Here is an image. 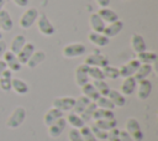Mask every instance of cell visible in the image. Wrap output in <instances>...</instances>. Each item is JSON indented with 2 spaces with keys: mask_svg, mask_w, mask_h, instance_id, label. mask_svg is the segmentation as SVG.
Segmentation results:
<instances>
[{
  "mask_svg": "<svg viewBox=\"0 0 158 141\" xmlns=\"http://www.w3.org/2000/svg\"><path fill=\"white\" fill-rule=\"evenodd\" d=\"M26 116H27V111L23 106H16L12 113L9 115L7 120H6V127L9 129H17L20 127L25 120H26Z\"/></svg>",
  "mask_w": 158,
  "mask_h": 141,
  "instance_id": "obj_1",
  "label": "cell"
},
{
  "mask_svg": "<svg viewBox=\"0 0 158 141\" xmlns=\"http://www.w3.org/2000/svg\"><path fill=\"white\" fill-rule=\"evenodd\" d=\"M85 53H86V46L81 42H72V43L65 45L62 48V56L68 59L81 57Z\"/></svg>",
  "mask_w": 158,
  "mask_h": 141,
  "instance_id": "obj_2",
  "label": "cell"
},
{
  "mask_svg": "<svg viewBox=\"0 0 158 141\" xmlns=\"http://www.w3.org/2000/svg\"><path fill=\"white\" fill-rule=\"evenodd\" d=\"M38 10L36 7H27L22 15L20 16V20H19V25L21 28L23 30H28L33 26V24H36V20L38 17Z\"/></svg>",
  "mask_w": 158,
  "mask_h": 141,
  "instance_id": "obj_3",
  "label": "cell"
},
{
  "mask_svg": "<svg viewBox=\"0 0 158 141\" xmlns=\"http://www.w3.org/2000/svg\"><path fill=\"white\" fill-rule=\"evenodd\" d=\"M36 26H37L38 32L46 37H49L56 32L53 24L49 21V19L46 16V14H38V17L36 20Z\"/></svg>",
  "mask_w": 158,
  "mask_h": 141,
  "instance_id": "obj_4",
  "label": "cell"
},
{
  "mask_svg": "<svg viewBox=\"0 0 158 141\" xmlns=\"http://www.w3.org/2000/svg\"><path fill=\"white\" fill-rule=\"evenodd\" d=\"M125 130L131 135V137L135 141H142L143 140V132H142L141 125L136 118H128L126 120Z\"/></svg>",
  "mask_w": 158,
  "mask_h": 141,
  "instance_id": "obj_5",
  "label": "cell"
},
{
  "mask_svg": "<svg viewBox=\"0 0 158 141\" xmlns=\"http://www.w3.org/2000/svg\"><path fill=\"white\" fill-rule=\"evenodd\" d=\"M84 64H86L88 67H99V68H104L109 64V58L100 53V52H94L91 54H89L85 61H84Z\"/></svg>",
  "mask_w": 158,
  "mask_h": 141,
  "instance_id": "obj_6",
  "label": "cell"
},
{
  "mask_svg": "<svg viewBox=\"0 0 158 141\" xmlns=\"http://www.w3.org/2000/svg\"><path fill=\"white\" fill-rule=\"evenodd\" d=\"M74 103H75V98H73V96H58V98L53 99L52 108H56V109L60 110L62 113L72 111Z\"/></svg>",
  "mask_w": 158,
  "mask_h": 141,
  "instance_id": "obj_7",
  "label": "cell"
},
{
  "mask_svg": "<svg viewBox=\"0 0 158 141\" xmlns=\"http://www.w3.org/2000/svg\"><path fill=\"white\" fill-rule=\"evenodd\" d=\"M139 62L133 58L131 61H127L126 63H123L121 67H118V72H120V77L122 78H127V77H133L135 73L137 72L138 67H139Z\"/></svg>",
  "mask_w": 158,
  "mask_h": 141,
  "instance_id": "obj_8",
  "label": "cell"
},
{
  "mask_svg": "<svg viewBox=\"0 0 158 141\" xmlns=\"http://www.w3.org/2000/svg\"><path fill=\"white\" fill-rule=\"evenodd\" d=\"M1 59L5 62L7 69L11 70V72H20L21 68H22V64L19 62L17 56L15 53H12L11 51H9V49L4 53V56H2Z\"/></svg>",
  "mask_w": 158,
  "mask_h": 141,
  "instance_id": "obj_9",
  "label": "cell"
},
{
  "mask_svg": "<svg viewBox=\"0 0 158 141\" xmlns=\"http://www.w3.org/2000/svg\"><path fill=\"white\" fill-rule=\"evenodd\" d=\"M88 66L81 63L79 66H77L75 70H74V80H75V84L81 88L84 84H86L89 82V75H88Z\"/></svg>",
  "mask_w": 158,
  "mask_h": 141,
  "instance_id": "obj_10",
  "label": "cell"
},
{
  "mask_svg": "<svg viewBox=\"0 0 158 141\" xmlns=\"http://www.w3.org/2000/svg\"><path fill=\"white\" fill-rule=\"evenodd\" d=\"M152 82L149 79H143V80H139L137 82V88H136V92H137V98L139 100H146L151 93H152Z\"/></svg>",
  "mask_w": 158,
  "mask_h": 141,
  "instance_id": "obj_11",
  "label": "cell"
},
{
  "mask_svg": "<svg viewBox=\"0 0 158 141\" xmlns=\"http://www.w3.org/2000/svg\"><path fill=\"white\" fill-rule=\"evenodd\" d=\"M130 46H131L132 51L136 54L147 49V43H146L143 36L139 35V33H132L131 35V37H130Z\"/></svg>",
  "mask_w": 158,
  "mask_h": 141,
  "instance_id": "obj_12",
  "label": "cell"
},
{
  "mask_svg": "<svg viewBox=\"0 0 158 141\" xmlns=\"http://www.w3.org/2000/svg\"><path fill=\"white\" fill-rule=\"evenodd\" d=\"M136 88H137V80L133 77H127L123 78L118 92L125 96H130L136 92Z\"/></svg>",
  "mask_w": 158,
  "mask_h": 141,
  "instance_id": "obj_13",
  "label": "cell"
},
{
  "mask_svg": "<svg viewBox=\"0 0 158 141\" xmlns=\"http://www.w3.org/2000/svg\"><path fill=\"white\" fill-rule=\"evenodd\" d=\"M65 127H67V121H65V118H60V119H58L56 122H53L51 126H48V135H49V137H52V139H57V137H59L62 134H63V131L65 130Z\"/></svg>",
  "mask_w": 158,
  "mask_h": 141,
  "instance_id": "obj_14",
  "label": "cell"
},
{
  "mask_svg": "<svg viewBox=\"0 0 158 141\" xmlns=\"http://www.w3.org/2000/svg\"><path fill=\"white\" fill-rule=\"evenodd\" d=\"M35 51H36L35 45H33L32 42H26V43H25V46L20 49V52L16 54V56H17L19 62H20L22 66H25V64H26V62L28 61V58L32 56V53H33Z\"/></svg>",
  "mask_w": 158,
  "mask_h": 141,
  "instance_id": "obj_15",
  "label": "cell"
},
{
  "mask_svg": "<svg viewBox=\"0 0 158 141\" xmlns=\"http://www.w3.org/2000/svg\"><path fill=\"white\" fill-rule=\"evenodd\" d=\"M123 28V22L121 20H117L115 22H111V24H106L102 33L107 37V38H112L115 36H117Z\"/></svg>",
  "mask_w": 158,
  "mask_h": 141,
  "instance_id": "obj_16",
  "label": "cell"
},
{
  "mask_svg": "<svg viewBox=\"0 0 158 141\" xmlns=\"http://www.w3.org/2000/svg\"><path fill=\"white\" fill-rule=\"evenodd\" d=\"M46 58H47V54H46L44 51H42V49L35 51V52L32 53V56L28 58V61L26 62L25 66H27L30 69H35V68L38 67L41 63H43V62L46 61Z\"/></svg>",
  "mask_w": 158,
  "mask_h": 141,
  "instance_id": "obj_17",
  "label": "cell"
},
{
  "mask_svg": "<svg viewBox=\"0 0 158 141\" xmlns=\"http://www.w3.org/2000/svg\"><path fill=\"white\" fill-rule=\"evenodd\" d=\"M88 40L95 47H106L110 43V38H107L104 33H98V32H93V31H90L88 33Z\"/></svg>",
  "mask_w": 158,
  "mask_h": 141,
  "instance_id": "obj_18",
  "label": "cell"
},
{
  "mask_svg": "<svg viewBox=\"0 0 158 141\" xmlns=\"http://www.w3.org/2000/svg\"><path fill=\"white\" fill-rule=\"evenodd\" d=\"M14 27V20L10 15L9 11H6L5 9H2L0 11V31L4 32H10Z\"/></svg>",
  "mask_w": 158,
  "mask_h": 141,
  "instance_id": "obj_19",
  "label": "cell"
},
{
  "mask_svg": "<svg viewBox=\"0 0 158 141\" xmlns=\"http://www.w3.org/2000/svg\"><path fill=\"white\" fill-rule=\"evenodd\" d=\"M89 26L91 28L93 32H98V33H102L106 24L101 20V17L98 15V12H93L89 16Z\"/></svg>",
  "mask_w": 158,
  "mask_h": 141,
  "instance_id": "obj_20",
  "label": "cell"
},
{
  "mask_svg": "<svg viewBox=\"0 0 158 141\" xmlns=\"http://www.w3.org/2000/svg\"><path fill=\"white\" fill-rule=\"evenodd\" d=\"M11 90H14L19 95H25L30 92V85L21 78H14L11 80Z\"/></svg>",
  "mask_w": 158,
  "mask_h": 141,
  "instance_id": "obj_21",
  "label": "cell"
},
{
  "mask_svg": "<svg viewBox=\"0 0 158 141\" xmlns=\"http://www.w3.org/2000/svg\"><path fill=\"white\" fill-rule=\"evenodd\" d=\"M60 118H63V113L60 111V110H58V109H56V108H51V109H48L47 111H46V114L43 115V124L48 127V126H51L53 122H56L58 119H60Z\"/></svg>",
  "mask_w": 158,
  "mask_h": 141,
  "instance_id": "obj_22",
  "label": "cell"
},
{
  "mask_svg": "<svg viewBox=\"0 0 158 141\" xmlns=\"http://www.w3.org/2000/svg\"><path fill=\"white\" fill-rule=\"evenodd\" d=\"M98 15L101 17V20L105 22V24H111V22H115L118 20V15L116 11H114L110 7H101L99 11H98Z\"/></svg>",
  "mask_w": 158,
  "mask_h": 141,
  "instance_id": "obj_23",
  "label": "cell"
},
{
  "mask_svg": "<svg viewBox=\"0 0 158 141\" xmlns=\"http://www.w3.org/2000/svg\"><path fill=\"white\" fill-rule=\"evenodd\" d=\"M157 58H158L157 53L153 52V51H148V49H146L143 52H139L136 56V59L141 64H153V63L157 62Z\"/></svg>",
  "mask_w": 158,
  "mask_h": 141,
  "instance_id": "obj_24",
  "label": "cell"
},
{
  "mask_svg": "<svg viewBox=\"0 0 158 141\" xmlns=\"http://www.w3.org/2000/svg\"><path fill=\"white\" fill-rule=\"evenodd\" d=\"M81 95L86 96L90 101H94V103H95V101L99 99V96H100V94L98 93L96 88H95L94 84L90 83V82H88L86 84H84V85L81 87Z\"/></svg>",
  "mask_w": 158,
  "mask_h": 141,
  "instance_id": "obj_25",
  "label": "cell"
},
{
  "mask_svg": "<svg viewBox=\"0 0 158 141\" xmlns=\"http://www.w3.org/2000/svg\"><path fill=\"white\" fill-rule=\"evenodd\" d=\"M106 96L111 100V103L115 105V108H122V106L126 105V96L122 95L116 89H110V92H109V94Z\"/></svg>",
  "mask_w": 158,
  "mask_h": 141,
  "instance_id": "obj_26",
  "label": "cell"
},
{
  "mask_svg": "<svg viewBox=\"0 0 158 141\" xmlns=\"http://www.w3.org/2000/svg\"><path fill=\"white\" fill-rule=\"evenodd\" d=\"M26 42H27V41H26V36L19 33V35H16V36L12 38V41H11V43H10V49H9V51H11L12 53L17 54V53L20 52V49L25 46Z\"/></svg>",
  "mask_w": 158,
  "mask_h": 141,
  "instance_id": "obj_27",
  "label": "cell"
},
{
  "mask_svg": "<svg viewBox=\"0 0 158 141\" xmlns=\"http://www.w3.org/2000/svg\"><path fill=\"white\" fill-rule=\"evenodd\" d=\"M153 72V68H152V64H139L137 72L135 73L133 78L139 82V80H143V79H148L149 74Z\"/></svg>",
  "mask_w": 158,
  "mask_h": 141,
  "instance_id": "obj_28",
  "label": "cell"
},
{
  "mask_svg": "<svg viewBox=\"0 0 158 141\" xmlns=\"http://www.w3.org/2000/svg\"><path fill=\"white\" fill-rule=\"evenodd\" d=\"M65 121H67V124H69L72 126V129H78V130H80L84 125H86L84 122V120L80 118V115H78V114H75L73 111L67 115Z\"/></svg>",
  "mask_w": 158,
  "mask_h": 141,
  "instance_id": "obj_29",
  "label": "cell"
},
{
  "mask_svg": "<svg viewBox=\"0 0 158 141\" xmlns=\"http://www.w3.org/2000/svg\"><path fill=\"white\" fill-rule=\"evenodd\" d=\"M11 80H12V72L9 69H5L4 73L0 75V89L2 92H10Z\"/></svg>",
  "mask_w": 158,
  "mask_h": 141,
  "instance_id": "obj_30",
  "label": "cell"
},
{
  "mask_svg": "<svg viewBox=\"0 0 158 141\" xmlns=\"http://www.w3.org/2000/svg\"><path fill=\"white\" fill-rule=\"evenodd\" d=\"M94 125L104 131H110L115 127H117V120L116 118L114 119H104V120H96L94 121Z\"/></svg>",
  "mask_w": 158,
  "mask_h": 141,
  "instance_id": "obj_31",
  "label": "cell"
},
{
  "mask_svg": "<svg viewBox=\"0 0 158 141\" xmlns=\"http://www.w3.org/2000/svg\"><path fill=\"white\" fill-rule=\"evenodd\" d=\"M90 103H91V101H90L86 96L80 95L79 98H77V99H75V103H74V106H73V113H75V114L80 115Z\"/></svg>",
  "mask_w": 158,
  "mask_h": 141,
  "instance_id": "obj_32",
  "label": "cell"
},
{
  "mask_svg": "<svg viewBox=\"0 0 158 141\" xmlns=\"http://www.w3.org/2000/svg\"><path fill=\"white\" fill-rule=\"evenodd\" d=\"M115 114L114 110H109V109H101V108H96L94 115H93V120H104V119H114Z\"/></svg>",
  "mask_w": 158,
  "mask_h": 141,
  "instance_id": "obj_33",
  "label": "cell"
},
{
  "mask_svg": "<svg viewBox=\"0 0 158 141\" xmlns=\"http://www.w3.org/2000/svg\"><path fill=\"white\" fill-rule=\"evenodd\" d=\"M102 73H104L105 79L115 80V79L120 78L118 68H117V67H115V66H110V64H107L106 67H104V68H102Z\"/></svg>",
  "mask_w": 158,
  "mask_h": 141,
  "instance_id": "obj_34",
  "label": "cell"
},
{
  "mask_svg": "<svg viewBox=\"0 0 158 141\" xmlns=\"http://www.w3.org/2000/svg\"><path fill=\"white\" fill-rule=\"evenodd\" d=\"M96 104L94 103V101H91L86 108H85V110L80 114V118L84 120V122L86 124V122H89L90 120H93V115H94V113H95V110H96Z\"/></svg>",
  "mask_w": 158,
  "mask_h": 141,
  "instance_id": "obj_35",
  "label": "cell"
},
{
  "mask_svg": "<svg viewBox=\"0 0 158 141\" xmlns=\"http://www.w3.org/2000/svg\"><path fill=\"white\" fill-rule=\"evenodd\" d=\"M93 84H94V87L96 88L98 93H99L101 96H106V95L109 94L110 89H111V88L109 87V84L106 83L105 79H102V80H94Z\"/></svg>",
  "mask_w": 158,
  "mask_h": 141,
  "instance_id": "obj_36",
  "label": "cell"
},
{
  "mask_svg": "<svg viewBox=\"0 0 158 141\" xmlns=\"http://www.w3.org/2000/svg\"><path fill=\"white\" fill-rule=\"evenodd\" d=\"M88 75L93 80H102V79H105L104 73H102V68H99V67H89L88 68Z\"/></svg>",
  "mask_w": 158,
  "mask_h": 141,
  "instance_id": "obj_37",
  "label": "cell"
},
{
  "mask_svg": "<svg viewBox=\"0 0 158 141\" xmlns=\"http://www.w3.org/2000/svg\"><path fill=\"white\" fill-rule=\"evenodd\" d=\"M96 106L98 108H101V109H109V110H114L115 109V105L111 103V100L107 98V96H99V99L95 101Z\"/></svg>",
  "mask_w": 158,
  "mask_h": 141,
  "instance_id": "obj_38",
  "label": "cell"
},
{
  "mask_svg": "<svg viewBox=\"0 0 158 141\" xmlns=\"http://www.w3.org/2000/svg\"><path fill=\"white\" fill-rule=\"evenodd\" d=\"M79 132H80V135H81L83 141H98L96 137L94 136V134H93L90 126H88V125H84V126L79 130Z\"/></svg>",
  "mask_w": 158,
  "mask_h": 141,
  "instance_id": "obj_39",
  "label": "cell"
},
{
  "mask_svg": "<svg viewBox=\"0 0 158 141\" xmlns=\"http://www.w3.org/2000/svg\"><path fill=\"white\" fill-rule=\"evenodd\" d=\"M90 129H91L94 136L96 137V140H100V141H105V140H107V131H104V130L96 127L94 124L90 126Z\"/></svg>",
  "mask_w": 158,
  "mask_h": 141,
  "instance_id": "obj_40",
  "label": "cell"
},
{
  "mask_svg": "<svg viewBox=\"0 0 158 141\" xmlns=\"http://www.w3.org/2000/svg\"><path fill=\"white\" fill-rule=\"evenodd\" d=\"M68 140L69 141H83L81 135L78 129H70L68 132Z\"/></svg>",
  "mask_w": 158,
  "mask_h": 141,
  "instance_id": "obj_41",
  "label": "cell"
},
{
  "mask_svg": "<svg viewBox=\"0 0 158 141\" xmlns=\"http://www.w3.org/2000/svg\"><path fill=\"white\" fill-rule=\"evenodd\" d=\"M107 141H120V129L115 127L107 131Z\"/></svg>",
  "mask_w": 158,
  "mask_h": 141,
  "instance_id": "obj_42",
  "label": "cell"
},
{
  "mask_svg": "<svg viewBox=\"0 0 158 141\" xmlns=\"http://www.w3.org/2000/svg\"><path fill=\"white\" fill-rule=\"evenodd\" d=\"M120 141H135L126 130H120Z\"/></svg>",
  "mask_w": 158,
  "mask_h": 141,
  "instance_id": "obj_43",
  "label": "cell"
},
{
  "mask_svg": "<svg viewBox=\"0 0 158 141\" xmlns=\"http://www.w3.org/2000/svg\"><path fill=\"white\" fill-rule=\"evenodd\" d=\"M12 2L17 7H27L30 4V0H12Z\"/></svg>",
  "mask_w": 158,
  "mask_h": 141,
  "instance_id": "obj_44",
  "label": "cell"
},
{
  "mask_svg": "<svg viewBox=\"0 0 158 141\" xmlns=\"http://www.w3.org/2000/svg\"><path fill=\"white\" fill-rule=\"evenodd\" d=\"M6 51H7V43L4 40H0V59L2 58V56Z\"/></svg>",
  "mask_w": 158,
  "mask_h": 141,
  "instance_id": "obj_45",
  "label": "cell"
},
{
  "mask_svg": "<svg viewBox=\"0 0 158 141\" xmlns=\"http://www.w3.org/2000/svg\"><path fill=\"white\" fill-rule=\"evenodd\" d=\"M95 2H96V5L101 9V7H109V5H110V2H111V0H94Z\"/></svg>",
  "mask_w": 158,
  "mask_h": 141,
  "instance_id": "obj_46",
  "label": "cell"
},
{
  "mask_svg": "<svg viewBox=\"0 0 158 141\" xmlns=\"http://www.w3.org/2000/svg\"><path fill=\"white\" fill-rule=\"evenodd\" d=\"M5 69H7V67H6L5 62H4L2 59H0V75L4 73V70H5Z\"/></svg>",
  "mask_w": 158,
  "mask_h": 141,
  "instance_id": "obj_47",
  "label": "cell"
},
{
  "mask_svg": "<svg viewBox=\"0 0 158 141\" xmlns=\"http://www.w3.org/2000/svg\"><path fill=\"white\" fill-rule=\"evenodd\" d=\"M5 2H6V0H0V11L4 9V6H5Z\"/></svg>",
  "mask_w": 158,
  "mask_h": 141,
  "instance_id": "obj_48",
  "label": "cell"
},
{
  "mask_svg": "<svg viewBox=\"0 0 158 141\" xmlns=\"http://www.w3.org/2000/svg\"><path fill=\"white\" fill-rule=\"evenodd\" d=\"M0 40H2V33H1V31H0Z\"/></svg>",
  "mask_w": 158,
  "mask_h": 141,
  "instance_id": "obj_49",
  "label": "cell"
},
{
  "mask_svg": "<svg viewBox=\"0 0 158 141\" xmlns=\"http://www.w3.org/2000/svg\"><path fill=\"white\" fill-rule=\"evenodd\" d=\"M122 1H127V0H122Z\"/></svg>",
  "mask_w": 158,
  "mask_h": 141,
  "instance_id": "obj_50",
  "label": "cell"
}]
</instances>
